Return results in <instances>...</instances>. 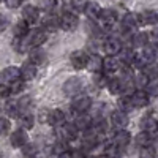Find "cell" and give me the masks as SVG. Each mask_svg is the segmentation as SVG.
<instances>
[{
    "label": "cell",
    "instance_id": "obj_13",
    "mask_svg": "<svg viewBox=\"0 0 158 158\" xmlns=\"http://www.w3.org/2000/svg\"><path fill=\"white\" fill-rule=\"evenodd\" d=\"M103 49L106 52V56H117L122 49V43H120V40H117V38H108L106 41L103 43Z\"/></svg>",
    "mask_w": 158,
    "mask_h": 158
},
{
    "label": "cell",
    "instance_id": "obj_43",
    "mask_svg": "<svg viewBox=\"0 0 158 158\" xmlns=\"http://www.w3.org/2000/svg\"><path fill=\"white\" fill-rule=\"evenodd\" d=\"M38 153V149H36V146L35 144H25V146L22 147V155L24 156H35Z\"/></svg>",
    "mask_w": 158,
    "mask_h": 158
},
{
    "label": "cell",
    "instance_id": "obj_56",
    "mask_svg": "<svg viewBox=\"0 0 158 158\" xmlns=\"http://www.w3.org/2000/svg\"><path fill=\"white\" fill-rule=\"evenodd\" d=\"M0 111H2V109H0Z\"/></svg>",
    "mask_w": 158,
    "mask_h": 158
},
{
    "label": "cell",
    "instance_id": "obj_51",
    "mask_svg": "<svg viewBox=\"0 0 158 158\" xmlns=\"http://www.w3.org/2000/svg\"><path fill=\"white\" fill-rule=\"evenodd\" d=\"M49 112H51V109H41V111H40V122H41V123H48Z\"/></svg>",
    "mask_w": 158,
    "mask_h": 158
},
{
    "label": "cell",
    "instance_id": "obj_4",
    "mask_svg": "<svg viewBox=\"0 0 158 158\" xmlns=\"http://www.w3.org/2000/svg\"><path fill=\"white\" fill-rule=\"evenodd\" d=\"M89 56L87 52L82 51V49H77V51H73L71 56H70V62H71V67L74 70H84L87 68V63H89Z\"/></svg>",
    "mask_w": 158,
    "mask_h": 158
},
{
    "label": "cell",
    "instance_id": "obj_16",
    "mask_svg": "<svg viewBox=\"0 0 158 158\" xmlns=\"http://www.w3.org/2000/svg\"><path fill=\"white\" fill-rule=\"evenodd\" d=\"M22 19H25L29 24H35L40 19V10L33 5H25L22 8Z\"/></svg>",
    "mask_w": 158,
    "mask_h": 158
},
{
    "label": "cell",
    "instance_id": "obj_30",
    "mask_svg": "<svg viewBox=\"0 0 158 158\" xmlns=\"http://www.w3.org/2000/svg\"><path fill=\"white\" fill-rule=\"evenodd\" d=\"M30 60L35 63V65H43L46 62V52L41 49V48H32L30 49Z\"/></svg>",
    "mask_w": 158,
    "mask_h": 158
},
{
    "label": "cell",
    "instance_id": "obj_27",
    "mask_svg": "<svg viewBox=\"0 0 158 158\" xmlns=\"http://www.w3.org/2000/svg\"><path fill=\"white\" fill-rule=\"evenodd\" d=\"M101 6L97 3V2H89L87 3V6H85V10H84V13H85V16L89 18V19H100V15H101Z\"/></svg>",
    "mask_w": 158,
    "mask_h": 158
},
{
    "label": "cell",
    "instance_id": "obj_29",
    "mask_svg": "<svg viewBox=\"0 0 158 158\" xmlns=\"http://www.w3.org/2000/svg\"><path fill=\"white\" fill-rule=\"evenodd\" d=\"M103 65H104V59H101L100 56L94 54V56H90V59H89L87 68L92 73H97V71H103Z\"/></svg>",
    "mask_w": 158,
    "mask_h": 158
},
{
    "label": "cell",
    "instance_id": "obj_54",
    "mask_svg": "<svg viewBox=\"0 0 158 158\" xmlns=\"http://www.w3.org/2000/svg\"><path fill=\"white\" fill-rule=\"evenodd\" d=\"M8 81H6V77H5V74H3V71H0V84H6Z\"/></svg>",
    "mask_w": 158,
    "mask_h": 158
},
{
    "label": "cell",
    "instance_id": "obj_15",
    "mask_svg": "<svg viewBox=\"0 0 158 158\" xmlns=\"http://www.w3.org/2000/svg\"><path fill=\"white\" fill-rule=\"evenodd\" d=\"M36 67H38V65H35L32 60L24 62L22 67H21V76H22V79H25V81H32V79H35V76H36Z\"/></svg>",
    "mask_w": 158,
    "mask_h": 158
},
{
    "label": "cell",
    "instance_id": "obj_5",
    "mask_svg": "<svg viewBox=\"0 0 158 158\" xmlns=\"http://www.w3.org/2000/svg\"><path fill=\"white\" fill-rule=\"evenodd\" d=\"M77 25H79V19L76 15H73V13L70 11H65L63 15L60 16V27L63 30H67V32H73L77 29Z\"/></svg>",
    "mask_w": 158,
    "mask_h": 158
},
{
    "label": "cell",
    "instance_id": "obj_23",
    "mask_svg": "<svg viewBox=\"0 0 158 158\" xmlns=\"http://www.w3.org/2000/svg\"><path fill=\"white\" fill-rule=\"evenodd\" d=\"M139 16H141V24H146V25H156L158 24V11H155V10H146Z\"/></svg>",
    "mask_w": 158,
    "mask_h": 158
},
{
    "label": "cell",
    "instance_id": "obj_19",
    "mask_svg": "<svg viewBox=\"0 0 158 158\" xmlns=\"http://www.w3.org/2000/svg\"><path fill=\"white\" fill-rule=\"evenodd\" d=\"M48 40L46 30H33L32 33H29V41H30V48H38L44 44V41Z\"/></svg>",
    "mask_w": 158,
    "mask_h": 158
},
{
    "label": "cell",
    "instance_id": "obj_44",
    "mask_svg": "<svg viewBox=\"0 0 158 158\" xmlns=\"http://www.w3.org/2000/svg\"><path fill=\"white\" fill-rule=\"evenodd\" d=\"M57 6V0H40V8L44 11H52Z\"/></svg>",
    "mask_w": 158,
    "mask_h": 158
},
{
    "label": "cell",
    "instance_id": "obj_21",
    "mask_svg": "<svg viewBox=\"0 0 158 158\" xmlns=\"http://www.w3.org/2000/svg\"><path fill=\"white\" fill-rule=\"evenodd\" d=\"M141 128L149 131V133H152V135H155L156 131H158V120H155L150 114L149 115H144L142 120H141Z\"/></svg>",
    "mask_w": 158,
    "mask_h": 158
},
{
    "label": "cell",
    "instance_id": "obj_2",
    "mask_svg": "<svg viewBox=\"0 0 158 158\" xmlns=\"http://www.w3.org/2000/svg\"><path fill=\"white\" fill-rule=\"evenodd\" d=\"M82 87H84V81H82V79L77 77V76H71V77H68L67 81H65L62 90H63V94L67 97H74L77 94H81Z\"/></svg>",
    "mask_w": 158,
    "mask_h": 158
},
{
    "label": "cell",
    "instance_id": "obj_42",
    "mask_svg": "<svg viewBox=\"0 0 158 158\" xmlns=\"http://www.w3.org/2000/svg\"><path fill=\"white\" fill-rule=\"evenodd\" d=\"M146 92L150 97H158V79H150L146 87Z\"/></svg>",
    "mask_w": 158,
    "mask_h": 158
},
{
    "label": "cell",
    "instance_id": "obj_46",
    "mask_svg": "<svg viewBox=\"0 0 158 158\" xmlns=\"http://www.w3.org/2000/svg\"><path fill=\"white\" fill-rule=\"evenodd\" d=\"M10 120L8 118H2L0 117V136H3V135H6L8 131H10Z\"/></svg>",
    "mask_w": 158,
    "mask_h": 158
},
{
    "label": "cell",
    "instance_id": "obj_35",
    "mask_svg": "<svg viewBox=\"0 0 158 158\" xmlns=\"http://www.w3.org/2000/svg\"><path fill=\"white\" fill-rule=\"evenodd\" d=\"M85 30L90 36H94V38H98V35L101 33V29H100V25L95 22V19H89L85 22Z\"/></svg>",
    "mask_w": 158,
    "mask_h": 158
},
{
    "label": "cell",
    "instance_id": "obj_14",
    "mask_svg": "<svg viewBox=\"0 0 158 158\" xmlns=\"http://www.w3.org/2000/svg\"><path fill=\"white\" fill-rule=\"evenodd\" d=\"M48 123L52 125L54 128L56 127H62L63 123H67V115H65V112L62 109H51Z\"/></svg>",
    "mask_w": 158,
    "mask_h": 158
},
{
    "label": "cell",
    "instance_id": "obj_12",
    "mask_svg": "<svg viewBox=\"0 0 158 158\" xmlns=\"http://www.w3.org/2000/svg\"><path fill=\"white\" fill-rule=\"evenodd\" d=\"M136 52L133 48H122L120 52H118V59L120 62L125 65V67H133L135 65V60H136Z\"/></svg>",
    "mask_w": 158,
    "mask_h": 158
},
{
    "label": "cell",
    "instance_id": "obj_6",
    "mask_svg": "<svg viewBox=\"0 0 158 158\" xmlns=\"http://www.w3.org/2000/svg\"><path fill=\"white\" fill-rule=\"evenodd\" d=\"M100 142V138H98V133L97 131H92V128L89 131H84L82 135V141H81V149L84 150H92L98 146Z\"/></svg>",
    "mask_w": 158,
    "mask_h": 158
},
{
    "label": "cell",
    "instance_id": "obj_31",
    "mask_svg": "<svg viewBox=\"0 0 158 158\" xmlns=\"http://www.w3.org/2000/svg\"><path fill=\"white\" fill-rule=\"evenodd\" d=\"M29 22L22 19L19 21L15 27H13V33H15V36H25V35H29Z\"/></svg>",
    "mask_w": 158,
    "mask_h": 158
},
{
    "label": "cell",
    "instance_id": "obj_37",
    "mask_svg": "<svg viewBox=\"0 0 158 158\" xmlns=\"http://www.w3.org/2000/svg\"><path fill=\"white\" fill-rule=\"evenodd\" d=\"M108 81H109V79L106 77V74H104L103 71L94 73V84L97 87H108Z\"/></svg>",
    "mask_w": 158,
    "mask_h": 158
},
{
    "label": "cell",
    "instance_id": "obj_11",
    "mask_svg": "<svg viewBox=\"0 0 158 158\" xmlns=\"http://www.w3.org/2000/svg\"><path fill=\"white\" fill-rule=\"evenodd\" d=\"M109 118H111V123L115 128H125L128 125V114H127V111H122L120 108L112 111Z\"/></svg>",
    "mask_w": 158,
    "mask_h": 158
},
{
    "label": "cell",
    "instance_id": "obj_40",
    "mask_svg": "<svg viewBox=\"0 0 158 158\" xmlns=\"http://www.w3.org/2000/svg\"><path fill=\"white\" fill-rule=\"evenodd\" d=\"M10 87H11V94H15V95H18V94H21V92L25 89V79H16V81H13V82H10Z\"/></svg>",
    "mask_w": 158,
    "mask_h": 158
},
{
    "label": "cell",
    "instance_id": "obj_25",
    "mask_svg": "<svg viewBox=\"0 0 158 158\" xmlns=\"http://www.w3.org/2000/svg\"><path fill=\"white\" fill-rule=\"evenodd\" d=\"M100 21H103V24H106L108 27L115 24L117 21V15L112 8H103L101 10V15H100Z\"/></svg>",
    "mask_w": 158,
    "mask_h": 158
},
{
    "label": "cell",
    "instance_id": "obj_17",
    "mask_svg": "<svg viewBox=\"0 0 158 158\" xmlns=\"http://www.w3.org/2000/svg\"><path fill=\"white\" fill-rule=\"evenodd\" d=\"M120 59H115V56H108L104 59V65H103V71L108 73V74H112V73H117L118 68H120Z\"/></svg>",
    "mask_w": 158,
    "mask_h": 158
},
{
    "label": "cell",
    "instance_id": "obj_53",
    "mask_svg": "<svg viewBox=\"0 0 158 158\" xmlns=\"http://www.w3.org/2000/svg\"><path fill=\"white\" fill-rule=\"evenodd\" d=\"M6 25H8V21H6L2 15H0V32L5 30V29H6Z\"/></svg>",
    "mask_w": 158,
    "mask_h": 158
},
{
    "label": "cell",
    "instance_id": "obj_50",
    "mask_svg": "<svg viewBox=\"0 0 158 158\" xmlns=\"http://www.w3.org/2000/svg\"><path fill=\"white\" fill-rule=\"evenodd\" d=\"M141 156H155V150L152 146H147V147H142L141 149Z\"/></svg>",
    "mask_w": 158,
    "mask_h": 158
},
{
    "label": "cell",
    "instance_id": "obj_9",
    "mask_svg": "<svg viewBox=\"0 0 158 158\" xmlns=\"http://www.w3.org/2000/svg\"><path fill=\"white\" fill-rule=\"evenodd\" d=\"M130 142H131L130 131H127L123 128H117V131H115L114 136H112V144H115L118 149H125Z\"/></svg>",
    "mask_w": 158,
    "mask_h": 158
},
{
    "label": "cell",
    "instance_id": "obj_22",
    "mask_svg": "<svg viewBox=\"0 0 158 158\" xmlns=\"http://www.w3.org/2000/svg\"><path fill=\"white\" fill-rule=\"evenodd\" d=\"M74 123H76V127H77V130L79 131H89L92 127H94V122H92V118L89 117V115H85V112L84 114H79L77 117H76V120H74Z\"/></svg>",
    "mask_w": 158,
    "mask_h": 158
},
{
    "label": "cell",
    "instance_id": "obj_20",
    "mask_svg": "<svg viewBox=\"0 0 158 158\" xmlns=\"http://www.w3.org/2000/svg\"><path fill=\"white\" fill-rule=\"evenodd\" d=\"M142 57L147 60V63L149 62H155L156 59H158V44L156 43H153V44H146L142 48Z\"/></svg>",
    "mask_w": 158,
    "mask_h": 158
},
{
    "label": "cell",
    "instance_id": "obj_39",
    "mask_svg": "<svg viewBox=\"0 0 158 158\" xmlns=\"http://www.w3.org/2000/svg\"><path fill=\"white\" fill-rule=\"evenodd\" d=\"M149 76L144 73V71H141V73H138L136 76H135V84L139 87V89H146L147 87V84H149Z\"/></svg>",
    "mask_w": 158,
    "mask_h": 158
},
{
    "label": "cell",
    "instance_id": "obj_8",
    "mask_svg": "<svg viewBox=\"0 0 158 158\" xmlns=\"http://www.w3.org/2000/svg\"><path fill=\"white\" fill-rule=\"evenodd\" d=\"M10 142H11V146L13 147H24L25 144L29 142V136H27V130H24V128H18L16 131H13L11 136H10Z\"/></svg>",
    "mask_w": 158,
    "mask_h": 158
},
{
    "label": "cell",
    "instance_id": "obj_47",
    "mask_svg": "<svg viewBox=\"0 0 158 158\" xmlns=\"http://www.w3.org/2000/svg\"><path fill=\"white\" fill-rule=\"evenodd\" d=\"M87 48H89V51H90V52H94V54H95V52L100 49V41H98L97 38L92 36V38L89 40V43H87Z\"/></svg>",
    "mask_w": 158,
    "mask_h": 158
},
{
    "label": "cell",
    "instance_id": "obj_7",
    "mask_svg": "<svg viewBox=\"0 0 158 158\" xmlns=\"http://www.w3.org/2000/svg\"><path fill=\"white\" fill-rule=\"evenodd\" d=\"M149 97L150 95L146 90H136L130 95V100H131V104H133L135 109H142L149 104Z\"/></svg>",
    "mask_w": 158,
    "mask_h": 158
},
{
    "label": "cell",
    "instance_id": "obj_18",
    "mask_svg": "<svg viewBox=\"0 0 158 158\" xmlns=\"http://www.w3.org/2000/svg\"><path fill=\"white\" fill-rule=\"evenodd\" d=\"M153 141H155L153 135L149 133V131H146V130H142L141 133H138L136 138H135V144H136L139 149L147 147V146H152V142H153Z\"/></svg>",
    "mask_w": 158,
    "mask_h": 158
},
{
    "label": "cell",
    "instance_id": "obj_52",
    "mask_svg": "<svg viewBox=\"0 0 158 158\" xmlns=\"http://www.w3.org/2000/svg\"><path fill=\"white\" fill-rule=\"evenodd\" d=\"M150 38H152V41L158 44V27H155L152 32H150Z\"/></svg>",
    "mask_w": 158,
    "mask_h": 158
},
{
    "label": "cell",
    "instance_id": "obj_32",
    "mask_svg": "<svg viewBox=\"0 0 158 158\" xmlns=\"http://www.w3.org/2000/svg\"><path fill=\"white\" fill-rule=\"evenodd\" d=\"M5 112H6L10 117H18V115L21 114V109H19V101H15V100L6 101V104H5Z\"/></svg>",
    "mask_w": 158,
    "mask_h": 158
},
{
    "label": "cell",
    "instance_id": "obj_10",
    "mask_svg": "<svg viewBox=\"0 0 158 158\" xmlns=\"http://www.w3.org/2000/svg\"><path fill=\"white\" fill-rule=\"evenodd\" d=\"M141 24V16L136 15V13H125V16L122 18V27L127 30H136Z\"/></svg>",
    "mask_w": 158,
    "mask_h": 158
},
{
    "label": "cell",
    "instance_id": "obj_3",
    "mask_svg": "<svg viewBox=\"0 0 158 158\" xmlns=\"http://www.w3.org/2000/svg\"><path fill=\"white\" fill-rule=\"evenodd\" d=\"M90 106H92V98L87 94H77V95H74V98L71 101V108L77 114L87 112L90 109Z\"/></svg>",
    "mask_w": 158,
    "mask_h": 158
},
{
    "label": "cell",
    "instance_id": "obj_33",
    "mask_svg": "<svg viewBox=\"0 0 158 158\" xmlns=\"http://www.w3.org/2000/svg\"><path fill=\"white\" fill-rule=\"evenodd\" d=\"M3 74H5L8 82H13V81H16V79H21L22 77L21 76V68H18V67H8V68H5L3 70Z\"/></svg>",
    "mask_w": 158,
    "mask_h": 158
},
{
    "label": "cell",
    "instance_id": "obj_28",
    "mask_svg": "<svg viewBox=\"0 0 158 158\" xmlns=\"http://www.w3.org/2000/svg\"><path fill=\"white\" fill-rule=\"evenodd\" d=\"M149 33L147 32H136L133 35V38H131V44H133L135 48H144L146 44H149Z\"/></svg>",
    "mask_w": 158,
    "mask_h": 158
},
{
    "label": "cell",
    "instance_id": "obj_24",
    "mask_svg": "<svg viewBox=\"0 0 158 158\" xmlns=\"http://www.w3.org/2000/svg\"><path fill=\"white\" fill-rule=\"evenodd\" d=\"M108 89L112 95H122L123 94V81L122 77H111L108 81Z\"/></svg>",
    "mask_w": 158,
    "mask_h": 158
},
{
    "label": "cell",
    "instance_id": "obj_1",
    "mask_svg": "<svg viewBox=\"0 0 158 158\" xmlns=\"http://www.w3.org/2000/svg\"><path fill=\"white\" fill-rule=\"evenodd\" d=\"M81 131L77 130L76 123L71 122V123H63L62 127H56V136L59 141H74L77 138V135Z\"/></svg>",
    "mask_w": 158,
    "mask_h": 158
},
{
    "label": "cell",
    "instance_id": "obj_45",
    "mask_svg": "<svg viewBox=\"0 0 158 158\" xmlns=\"http://www.w3.org/2000/svg\"><path fill=\"white\" fill-rule=\"evenodd\" d=\"M87 3H89V0H71V6L76 11H84Z\"/></svg>",
    "mask_w": 158,
    "mask_h": 158
},
{
    "label": "cell",
    "instance_id": "obj_48",
    "mask_svg": "<svg viewBox=\"0 0 158 158\" xmlns=\"http://www.w3.org/2000/svg\"><path fill=\"white\" fill-rule=\"evenodd\" d=\"M11 95V87L6 84H0V98H8Z\"/></svg>",
    "mask_w": 158,
    "mask_h": 158
},
{
    "label": "cell",
    "instance_id": "obj_55",
    "mask_svg": "<svg viewBox=\"0 0 158 158\" xmlns=\"http://www.w3.org/2000/svg\"><path fill=\"white\" fill-rule=\"evenodd\" d=\"M2 2H5V0H0V3H2Z\"/></svg>",
    "mask_w": 158,
    "mask_h": 158
},
{
    "label": "cell",
    "instance_id": "obj_41",
    "mask_svg": "<svg viewBox=\"0 0 158 158\" xmlns=\"http://www.w3.org/2000/svg\"><path fill=\"white\" fill-rule=\"evenodd\" d=\"M32 106H33V101H32L30 97L19 98V109H21V112H30Z\"/></svg>",
    "mask_w": 158,
    "mask_h": 158
},
{
    "label": "cell",
    "instance_id": "obj_26",
    "mask_svg": "<svg viewBox=\"0 0 158 158\" xmlns=\"http://www.w3.org/2000/svg\"><path fill=\"white\" fill-rule=\"evenodd\" d=\"M18 118H19V122H18L19 127L24 130H32L35 125V117L32 115V112H21Z\"/></svg>",
    "mask_w": 158,
    "mask_h": 158
},
{
    "label": "cell",
    "instance_id": "obj_38",
    "mask_svg": "<svg viewBox=\"0 0 158 158\" xmlns=\"http://www.w3.org/2000/svg\"><path fill=\"white\" fill-rule=\"evenodd\" d=\"M117 104H118V108H120L122 111H131V109H135L133 108V104H131V100H130V95H123L117 100Z\"/></svg>",
    "mask_w": 158,
    "mask_h": 158
},
{
    "label": "cell",
    "instance_id": "obj_36",
    "mask_svg": "<svg viewBox=\"0 0 158 158\" xmlns=\"http://www.w3.org/2000/svg\"><path fill=\"white\" fill-rule=\"evenodd\" d=\"M43 25H44V30L46 32H54V30H57L59 27H60V18H48L44 22H43Z\"/></svg>",
    "mask_w": 158,
    "mask_h": 158
},
{
    "label": "cell",
    "instance_id": "obj_49",
    "mask_svg": "<svg viewBox=\"0 0 158 158\" xmlns=\"http://www.w3.org/2000/svg\"><path fill=\"white\" fill-rule=\"evenodd\" d=\"M5 3H6V8H10V10H16V8L21 6L22 0H5Z\"/></svg>",
    "mask_w": 158,
    "mask_h": 158
},
{
    "label": "cell",
    "instance_id": "obj_34",
    "mask_svg": "<svg viewBox=\"0 0 158 158\" xmlns=\"http://www.w3.org/2000/svg\"><path fill=\"white\" fill-rule=\"evenodd\" d=\"M142 71L149 76V79H158V62H149L146 67L142 68Z\"/></svg>",
    "mask_w": 158,
    "mask_h": 158
}]
</instances>
